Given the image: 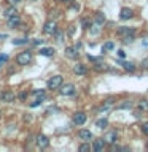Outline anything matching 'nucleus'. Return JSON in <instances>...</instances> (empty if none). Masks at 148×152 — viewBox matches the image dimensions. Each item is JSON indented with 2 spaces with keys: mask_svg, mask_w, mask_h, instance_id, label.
I'll return each mask as SVG.
<instances>
[{
  "mask_svg": "<svg viewBox=\"0 0 148 152\" xmlns=\"http://www.w3.org/2000/svg\"><path fill=\"white\" fill-rule=\"evenodd\" d=\"M30 60H32L30 51H22V52H19L18 57H16V62L19 65H27V64H30Z\"/></svg>",
  "mask_w": 148,
  "mask_h": 152,
  "instance_id": "f257e3e1",
  "label": "nucleus"
},
{
  "mask_svg": "<svg viewBox=\"0 0 148 152\" xmlns=\"http://www.w3.org/2000/svg\"><path fill=\"white\" fill-rule=\"evenodd\" d=\"M62 86V76L61 75H56L53 76V78H50V81H48V89H59Z\"/></svg>",
  "mask_w": 148,
  "mask_h": 152,
  "instance_id": "f03ea898",
  "label": "nucleus"
},
{
  "mask_svg": "<svg viewBox=\"0 0 148 152\" xmlns=\"http://www.w3.org/2000/svg\"><path fill=\"white\" fill-rule=\"evenodd\" d=\"M56 30H57V26H56L54 21H48L45 24V27H43V32H45L46 35H54Z\"/></svg>",
  "mask_w": 148,
  "mask_h": 152,
  "instance_id": "7ed1b4c3",
  "label": "nucleus"
},
{
  "mask_svg": "<svg viewBox=\"0 0 148 152\" xmlns=\"http://www.w3.org/2000/svg\"><path fill=\"white\" fill-rule=\"evenodd\" d=\"M134 18V11L131 8H123L121 11H119V19L121 21H129V19Z\"/></svg>",
  "mask_w": 148,
  "mask_h": 152,
  "instance_id": "20e7f679",
  "label": "nucleus"
},
{
  "mask_svg": "<svg viewBox=\"0 0 148 152\" xmlns=\"http://www.w3.org/2000/svg\"><path fill=\"white\" fill-rule=\"evenodd\" d=\"M86 114L84 113H75L73 114V124L75 125H83V124L86 122Z\"/></svg>",
  "mask_w": 148,
  "mask_h": 152,
  "instance_id": "39448f33",
  "label": "nucleus"
},
{
  "mask_svg": "<svg viewBox=\"0 0 148 152\" xmlns=\"http://www.w3.org/2000/svg\"><path fill=\"white\" fill-rule=\"evenodd\" d=\"M37 146L40 147V149H45V147L50 146V140H48L45 135H38L37 136Z\"/></svg>",
  "mask_w": 148,
  "mask_h": 152,
  "instance_id": "423d86ee",
  "label": "nucleus"
},
{
  "mask_svg": "<svg viewBox=\"0 0 148 152\" xmlns=\"http://www.w3.org/2000/svg\"><path fill=\"white\" fill-rule=\"evenodd\" d=\"M61 94H62V95H73V94H75V86H73V84L61 86Z\"/></svg>",
  "mask_w": 148,
  "mask_h": 152,
  "instance_id": "0eeeda50",
  "label": "nucleus"
},
{
  "mask_svg": "<svg viewBox=\"0 0 148 152\" xmlns=\"http://www.w3.org/2000/svg\"><path fill=\"white\" fill-rule=\"evenodd\" d=\"M7 26H8V27H11V28L18 27V26H21V18H19L18 14H14V16L8 18V24H7Z\"/></svg>",
  "mask_w": 148,
  "mask_h": 152,
  "instance_id": "6e6552de",
  "label": "nucleus"
},
{
  "mask_svg": "<svg viewBox=\"0 0 148 152\" xmlns=\"http://www.w3.org/2000/svg\"><path fill=\"white\" fill-rule=\"evenodd\" d=\"M78 138H80V140H83V141H89L91 138H92V133H91L89 130H84V128H83V130L78 132Z\"/></svg>",
  "mask_w": 148,
  "mask_h": 152,
  "instance_id": "1a4fd4ad",
  "label": "nucleus"
},
{
  "mask_svg": "<svg viewBox=\"0 0 148 152\" xmlns=\"http://www.w3.org/2000/svg\"><path fill=\"white\" fill-rule=\"evenodd\" d=\"M86 66L83 65V64H76L75 66H73V73L75 75H78V76H83V75H86Z\"/></svg>",
  "mask_w": 148,
  "mask_h": 152,
  "instance_id": "9d476101",
  "label": "nucleus"
},
{
  "mask_svg": "<svg viewBox=\"0 0 148 152\" xmlns=\"http://www.w3.org/2000/svg\"><path fill=\"white\" fill-rule=\"evenodd\" d=\"M104 147H105V141H104V140H94V142H92V149H94L95 152L104 151Z\"/></svg>",
  "mask_w": 148,
  "mask_h": 152,
  "instance_id": "9b49d317",
  "label": "nucleus"
},
{
  "mask_svg": "<svg viewBox=\"0 0 148 152\" xmlns=\"http://www.w3.org/2000/svg\"><path fill=\"white\" fill-rule=\"evenodd\" d=\"M65 56L69 57V59H76L78 57V51H76V48H65Z\"/></svg>",
  "mask_w": 148,
  "mask_h": 152,
  "instance_id": "f8f14e48",
  "label": "nucleus"
},
{
  "mask_svg": "<svg viewBox=\"0 0 148 152\" xmlns=\"http://www.w3.org/2000/svg\"><path fill=\"white\" fill-rule=\"evenodd\" d=\"M104 141L108 142V144H113V142L116 141V132H108L107 135L104 136Z\"/></svg>",
  "mask_w": 148,
  "mask_h": 152,
  "instance_id": "ddd939ff",
  "label": "nucleus"
},
{
  "mask_svg": "<svg viewBox=\"0 0 148 152\" xmlns=\"http://www.w3.org/2000/svg\"><path fill=\"white\" fill-rule=\"evenodd\" d=\"M2 100L3 102H14V92H10V90L3 92L2 94Z\"/></svg>",
  "mask_w": 148,
  "mask_h": 152,
  "instance_id": "4468645a",
  "label": "nucleus"
},
{
  "mask_svg": "<svg viewBox=\"0 0 148 152\" xmlns=\"http://www.w3.org/2000/svg\"><path fill=\"white\" fill-rule=\"evenodd\" d=\"M121 66L126 71H129V73H132V71H135V65L131 64V62H121Z\"/></svg>",
  "mask_w": 148,
  "mask_h": 152,
  "instance_id": "2eb2a0df",
  "label": "nucleus"
},
{
  "mask_svg": "<svg viewBox=\"0 0 148 152\" xmlns=\"http://www.w3.org/2000/svg\"><path fill=\"white\" fill-rule=\"evenodd\" d=\"M40 54L41 56H46V57H51V56H54V49H53V48H41Z\"/></svg>",
  "mask_w": 148,
  "mask_h": 152,
  "instance_id": "dca6fc26",
  "label": "nucleus"
},
{
  "mask_svg": "<svg viewBox=\"0 0 148 152\" xmlns=\"http://www.w3.org/2000/svg\"><path fill=\"white\" fill-rule=\"evenodd\" d=\"M113 49H115V43H113V41L104 43V46H102V51H104V52H108V51H113Z\"/></svg>",
  "mask_w": 148,
  "mask_h": 152,
  "instance_id": "f3484780",
  "label": "nucleus"
},
{
  "mask_svg": "<svg viewBox=\"0 0 148 152\" xmlns=\"http://www.w3.org/2000/svg\"><path fill=\"white\" fill-rule=\"evenodd\" d=\"M14 14H18V10L14 8L13 5H11L10 8H7V10H5V16H7V18H11V16H14Z\"/></svg>",
  "mask_w": 148,
  "mask_h": 152,
  "instance_id": "a211bd4d",
  "label": "nucleus"
},
{
  "mask_svg": "<svg viewBox=\"0 0 148 152\" xmlns=\"http://www.w3.org/2000/svg\"><path fill=\"white\" fill-rule=\"evenodd\" d=\"M104 22H105L104 13H97V14H95V26H102Z\"/></svg>",
  "mask_w": 148,
  "mask_h": 152,
  "instance_id": "6ab92c4d",
  "label": "nucleus"
},
{
  "mask_svg": "<svg viewBox=\"0 0 148 152\" xmlns=\"http://www.w3.org/2000/svg\"><path fill=\"white\" fill-rule=\"evenodd\" d=\"M108 125V121L107 119H99L97 122H95V127H99V128H105Z\"/></svg>",
  "mask_w": 148,
  "mask_h": 152,
  "instance_id": "aec40b11",
  "label": "nucleus"
},
{
  "mask_svg": "<svg viewBox=\"0 0 148 152\" xmlns=\"http://www.w3.org/2000/svg\"><path fill=\"white\" fill-rule=\"evenodd\" d=\"M94 68H95V70H99V71H102V70H107V65L102 64V62H97V60H95Z\"/></svg>",
  "mask_w": 148,
  "mask_h": 152,
  "instance_id": "412c9836",
  "label": "nucleus"
},
{
  "mask_svg": "<svg viewBox=\"0 0 148 152\" xmlns=\"http://www.w3.org/2000/svg\"><path fill=\"white\" fill-rule=\"evenodd\" d=\"M118 33H119V35H127V33H134V30H132V28L121 27V28H118Z\"/></svg>",
  "mask_w": 148,
  "mask_h": 152,
  "instance_id": "4be33fe9",
  "label": "nucleus"
},
{
  "mask_svg": "<svg viewBox=\"0 0 148 152\" xmlns=\"http://www.w3.org/2000/svg\"><path fill=\"white\" fill-rule=\"evenodd\" d=\"M123 41L126 43V45H129V43H132V41H134V33H127V35H124Z\"/></svg>",
  "mask_w": 148,
  "mask_h": 152,
  "instance_id": "5701e85b",
  "label": "nucleus"
},
{
  "mask_svg": "<svg viewBox=\"0 0 148 152\" xmlns=\"http://www.w3.org/2000/svg\"><path fill=\"white\" fill-rule=\"evenodd\" d=\"M138 106H140L142 111H148V102H147V100H142V102L138 103Z\"/></svg>",
  "mask_w": 148,
  "mask_h": 152,
  "instance_id": "b1692460",
  "label": "nucleus"
},
{
  "mask_svg": "<svg viewBox=\"0 0 148 152\" xmlns=\"http://www.w3.org/2000/svg\"><path fill=\"white\" fill-rule=\"evenodd\" d=\"M24 43H27V38H21V40H13V45H14V46L24 45Z\"/></svg>",
  "mask_w": 148,
  "mask_h": 152,
  "instance_id": "393cba45",
  "label": "nucleus"
},
{
  "mask_svg": "<svg viewBox=\"0 0 148 152\" xmlns=\"http://www.w3.org/2000/svg\"><path fill=\"white\" fill-rule=\"evenodd\" d=\"M81 26H83V28H89V26H91V22H89V19H83V21H81Z\"/></svg>",
  "mask_w": 148,
  "mask_h": 152,
  "instance_id": "a878e982",
  "label": "nucleus"
},
{
  "mask_svg": "<svg viewBox=\"0 0 148 152\" xmlns=\"http://www.w3.org/2000/svg\"><path fill=\"white\" fill-rule=\"evenodd\" d=\"M33 95H35V97L43 98V97H45V90H35V92H33Z\"/></svg>",
  "mask_w": 148,
  "mask_h": 152,
  "instance_id": "bb28decb",
  "label": "nucleus"
},
{
  "mask_svg": "<svg viewBox=\"0 0 148 152\" xmlns=\"http://www.w3.org/2000/svg\"><path fill=\"white\" fill-rule=\"evenodd\" d=\"M89 149H91V147H89L88 144H81V146L78 147V151H80V152H86V151H89Z\"/></svg>",
  "mask_w": 148,
  "mask_h": 152,
  "instance_id": "cd10ccee",
  "label": "nucleus"
},
{
  "mask_svg": "<svg viewBox=\"0 0 148 152\" xmlns=\"http://www.w3.org/2000/svg\"><path fill=\"white\" fill-rule=\"evenodd\" d=\"M142 132L148 136V122H143V124H142Z\"/></svg>",
  "mask_w": 148,
  "mask_h": 152,
  "instance_id": "c85d7f7f",
  "label": "nucleus"
},
{
  "mask_svg": "<svg viewBox=\"0 0 148 152\" xmlns=\"http://www.w3.org/2000/svg\"><path fill=\"white\" fill-rule=\"evenodd\" d=\"M121 109H129V108H132V103L131 102H127V103H124V104H121V106H119Z\"/></svg>",
  "mask_w": 148,
  "mask_h": 152,
  "instance_id": "c756f323",
  "label": "nucleus"
},
{
  "mask_svg": "<svg viewBox=\"0 0 148 152\" xmlns=\"http://www.w3.org/2000/svg\"><path fill=\"white\" fill-rule=\"evenodd\" d=\"M8 60V56L7 54H2V56H0V64H2V62H7Z\"/></svg>",
  "mask_w": 148,
  "mask_h": 152,
  "instance_id": "7c9ffc66",
  "label": "nucleus"
},
{
  "mask_svg": "<svg viewBox=\"0 0 148 152\" xmlns=\"http://www.w3.org/2000/svg\"><path fill=\"white\" fill-rule=\"evenodd\" d=\"M56 37H57V38H56V40H57V41H59V43H61V41H62V33L56 30Z\"/></svg>",
  "mask_w": 148,
  "mask_h": 152,
  "instance_id": "2f4dec72",
  "label": "nucleus"
},
{
  "mask_svg": "<svg viewBox=\"0 0 148 152\" xmlns=\"http://www.w3.org/2000/svg\"><path fill=\"white\" fill-rule=\"evenodd\" d=\"M118 57H121V59H124V57H126V52H124L123 49H121V51H118Z\"/></svg>",
  "mask_w": 148,
  "mask_h": 152,
  "instance_id": "473e14b6",
  "label": "nucleus"
},
{
  "mask_svg": "<svg viewBox=\"0 0 148 152\" xmlns=\"http://www.w3.org/2000/svg\"><path fill=\"white\" fill-rule=\"evenodd\" d=\"M19 2H21V0H8V3H10V5H13V7H14V5H18Z\"/></svg>",
  "mask_w": 148,
  "mask_h": 152,
  "instance_id": "72a5a7b5",
  "label": "nucleus"
},
{
  "mask_svg": "<svg viewBox=\"0 0 148 152\" xmlns=\"http://www.w3.org/2000/svg\"><path fill=\"white\" fill-rule=\"evenodd\" d=\"M40 103H41V100H35V102H33V103L30 104V106H32V108H35V106H38Z\"/></svg>",
  "mask_w": 148,
  "mask_h": 152,
  "instance_id": "f704fd0d",
  "label": "nucleus"
},
{
  "mask_svg": "<svg viewBox=\"0 0 148 152\" xmlns=\"http://www.w3.org/2000/svg\"><path fill=\"white\" fill-rule=\"evenodd\" d=\"M26 97H27V94H26V92H21V94H19V98H21L22 102L26 100Z\"/></svg>",
  "mask_w": 148,
  "mask_h": 152,
  "instance_id": "c9c22d12",
  "label": "nucleus"
},
{
  "mask_svg": "<svg viewBox=\"0 0 148 152\" xmlns=\"http://www.w3.org/2000/svg\"><path fill=\"white\" fill-rule=\"evenodd\" d=\"M142 66H143V68H148V59H145L142 62Z\"/></svg>",
  "mask_w": 148,
  "mask_h": 152,
  "instance_id": "e433bc0d",
  "label": "nucleus"
},
{
  "mask_svg": "<svg viewBox=\"0 0 148 152\" xmlns=\"http://www.w3.org/2000/svg\"><path fill=\"white\" fill-rule=\"evenodd\" d=\"M73 33H75V27L72 26V27L69 28V35H73Z\"/></svg>",
  "mask_w": 148,
  "mask_h": 152,
  "instance_id": "4c0bfd02",
  "label": "nucleus"
},
{
  "mask_svg": "<svg viewBox=\"0 0 148 152\" xmlns=\"http://www.w3.org/2000/svg\"><path fill=\"white\" fill-rule=\"evenodd\" d=\"M99 32V27H92V33H97Z\"/></svg>",
  "mask_w": 148,
  "mask_h": 152,
  "instance_id": "58836bf2",
  "label": "nucleus"
},
{
  "mask_svg": "<svg viewBox=\"0 0 148 152\" xmlns=\"http://www.w3.org/2000/svg\"><path fill=\"white\" fill-rule=\"evenodd\" d=\"M59 2H62V3H69V2H72V0H59Z\"/></svg>",
  "mask_w": 148,
  "mask_h": 152,
  "instance_id": "ea45409f",
  "label": "nucleus"
},
{
  "mask_svg": "<svg viewBox=\"0 0 148 152\" xmlns=\"http://www.w3.org/2000/svg\"><path fill=\"white\" fill-rule=\"evenodd\" d=\"M147 149H148V142H147Z\"/></svg>",
  "mask_w": 148,
  "mask_h": 152,
  "instance_id": "a19ab883",
  "label": "nucleus"
}]
</instances>
